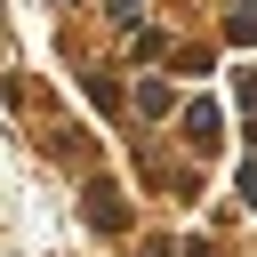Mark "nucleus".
Instances as JSON below:
<instances>
[{"label": "nucleus", "mask_w": 257, "mask_h": 257, "mask_svg": "<svg viewBox=\"0 0 257 257\" xmlns=\"http://www.w3.org/2000/svg\"><path fill=\"white\" fill-rule=\"evenodd\" d=\"M104 8H112V16H120V24H128V16H137V0H104Z\"/></svg>", "instance_id": "obj_2"}, {"label": "nucleus", "mask_w": 257, "mask_h": 257, "mask_svg": "<svg viewBox=\"0 0 257 257\" xmlns=\"http://www.w3.org/2000/svg\"><path fill=\"white\" fill-rule=\"evenodd\" d=\"M185 137H193V145H217V112L193 104V112H185Z\"/></svg>", "instance_id": "obj_1"}]
</instances>
